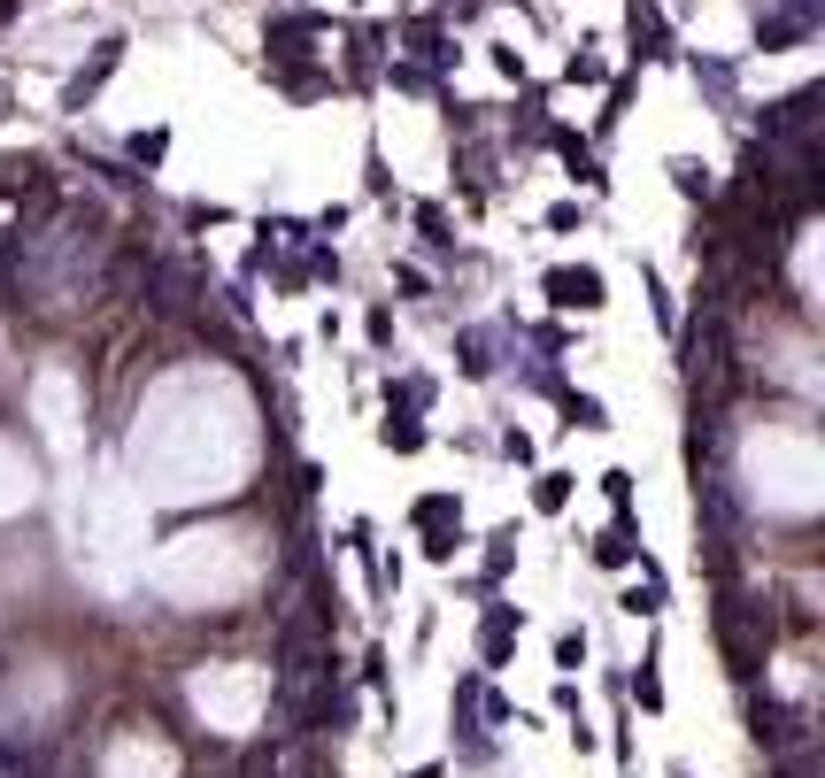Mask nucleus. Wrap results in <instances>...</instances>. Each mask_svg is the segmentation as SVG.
Here are the masks:
<instances>
[{
  "mask_svg": "<svg viewBox=\"0 0 825 778\" xmlns=\"http://www.w3.org/2000/svg\"><path fill=\"white\" fill-rule=\"evenodd\" d=\"M548 293H555V301H587V309L602 301V286H595V278H571V271H555V278H548Z\"/></svg>",
  "mask_w": 825,
  "mask_h": 778,
  "instance_id": "obj_1",
  "label": "nucleus"
},
{
  "mask_svg": "<svg viewBox=\"0 0 825 778\" xmlns=\"http://www.w3.org/2000/svg\"><path fill=\"white\" fill-rule=\"evenodd\" d=\"M533 501H540V509H563V501H571V478H540V493H533Z\"/></svg>",
  "mask_w": 825,
  "mask_h": 778,
  "instance_id": "obj_2",
  "label": "nucleus"
}]
</instances>
